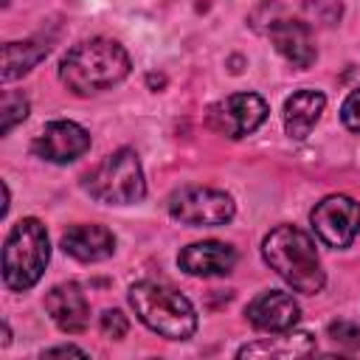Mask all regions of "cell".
Listing matches in <instances>:
<instances>
[{
  "label": "cell",
  "mask_w": 360,
  "mask_h": 360,
  "mask_svg": "<svg viewBox=\"0 0 360 360\" xmlns=\"http://www.w3.org/2000/svg\"><path fill=\"white\" fill-rule=\"evenodd\" d=\"M169 214L191 228H211V225H225L233 219L236 205L233 197L219 191V188H208V186H186L177 188L169 202H166Z\"/></svg>",
  "instance_id": "8992f818"
},
{
  "label": "cell",
  "mask_w": 360,
  "mask_h": 360,
  "mask_svg": "<svg viewBox=\"0 0 360 360\" xmlns=\"http://www.w3.org/2000/svg\"><path fill=\"white\" fill-rule=\"evenodd\" d=\"M132 62L124 45L107 37H93L73 45L59 62V79L76 96L101 93L127 79Z\"/></svg>",
  "instance_id": "6da1fadb"
},
{
  "label": "cell",
  "mask_w": 360,
  "mask_h": 360,
  "mask_svg": "<svg viewBox=\"0 0 360 360\" xmlns=\"http://www.w3.org/2000/svg\"><path fill=\"white\" fill-rule=\"evenodd\" d=\"M48 259L51 245L45 225L34 217L20 219L3 242V284L14 292L31 290L42 278Z\"/></svg>",
  "instance_id": "277c9868"
},
{
  "label": "cell",
  "mask_w": 360,
  "mask_h": 360,
  "mask_svg": "<svg viewBox=\"0 0 360 360\" xmlns=\"http://www.w3.org/2000/svg\"><path fill=\"white\" fill-rule=\"evenodd\" d=\"M315 352V338L309 332H276V338H264L256 343H245L239 357H304Z\"/></svg>",
  "instance_id": "2e32d148"
},
{
  "label": "cell",
  "mask_w": 360,
  "mask_h": 360,
  "mask_svg": "<svg viewBox=\"0 0 360 360\" xmlns=\"http://www.w3.org/2000/svg\"><path fill=\"white\" fill-rule=\"evenodd\" d=\"M129 304L141 323L166 340H188L197 332V312L186 295L163 281H138L129 287Z\"/></svg>",
  "instance_id": "3957f363"
},
{
  "label": "cell",
  "mask_w": 360,
  "mask_h": 360,
  "mask_svg": "<svg viewBox=\"0 0 360 360\" xmlns=\"http://www.w3.org/2000/svg\"><path fill=\"white\" fill-rule=\"evenodd\" d=\"M84 188L93 200L107 205H129L143 200L146 180L132 149H115L84 174Z\"/></svg>",
  "instance_id": "5b68a950"
},
{
  "label": "cell",
  "mask_w": 360,
  "mask_h": 360,
  "mask_svg": "<svg viewBox=\"0 0 360 360\" xmlns=\"http://www.w3.org/2000/svg\"><path fill=\"white\" fill-rule=\"evenodd\" d=\"M90 149V135L76 121H51L34 138V155L48 163H73Z\"/></svg>",
  "instance_id": "9c48e42d"
},
{
  "label": "cell",
  "mask_w": 360,
  "mask_h": 360,
  "mask_svg": "<svg viewBox=\"0 0 360 360\" xmlns=\"http://www.w3.org/2000/svg\"><path fill=\"white\" fill-rule=\"evenodd\" d=\"M248 321L262 329V332H290L295 329L298 318H301V307L298 301L290 295V292H281V290H267V292H259L248 309H245Z\"/></svg>",
  "instance_id": "30bf717a"
},
{
  "label": "cell",
  "mask_w": 360,
  "mask_h": 360,
  "mask_svg": "<svg viewBox=\"0 0 360 360\" xmlns=\"http://www.w3.org/2000/svg\"><path fill=\"white\" fill-rule=\"evenodd\" d=\"M312 231L329 248H349L360 233V202L346 194H329L309 214Z\"/></svg>",
  "instance_id": "52a82bcc"
},
{
  "label": "cell",
  "mask_w": 360,
  "mask_h": 360,
  "mask_svg": "<svg viewBox=\"0 0 360 360\" xmlns=\"http://www.w3.org/2000/svg\"><path fill=\"white\" fill-rule=\"evenodd\" d=\"M98 329H101L107 338L121 340V338L127 335V329H129V321H127V315H124L121 309H104L101 318H98Z\"/></svg>",
  "instance_id": "ffe728a7"
},
{
  "label": "cell",
  "mask_w": 360,
  "mask_h": 360,
  "mask_svg": "<svg viewBox=\"0 0 360 360\" xmlns=\"http://www.w3.org/2000/svg\"><path fill=\"white\" fill-rule=\"evenodd\" d=\"M45 309L51 315V321L68 332V335H76L87 326L90 321V307H87V298L82 292L79 284L73 281H65V284H56L48 290L45 295Z\"/></svg>",
  "instance_id": "7c38bea8"
},
{
  "label": "cell",
  "mask_w": 360,
  "mask_h": 360,
  "mask_svg": "<svg viewBox=\"0 0 360 360\" xmlns=\"http://www.w3.org/2000/svg\"><path fill=\"white\" fill-rule=\"evenodd\" d=\"M329 338H332L338 346L360 349V326L352 323V321H332V323H329Z\"/></svg>",
  "instance_id": "d6986e66"
},
{
  "label": "cell",
  "mask_w": 360,
  "mask_h": 360,
  "mask_svg": "<svg viewBox=\"0 0 360 360\" xmlns=\"http://www.w3.org/2000/svg\"><path fill=\"white\" fill-rule=\"evenodd\" d=\"M326 107V96L321 90H298L284 104V129L290 138H307L318 124Z\"/></svg>",
  "instance_id": "9a60e30c"
},
{
  "label": "cell",
  "mask_w": 360,
  "mask_h": 360,
  "mask_svg": "<svg viewBox=\"0 0 360 360\" xmlns=\"http://www.w3.org/2000/svg\"><path fill=\"white\" fill-rule=\"evenodd\" d=\"M28 115V101L17 93H6L3 96V107H0V132L8 135L22 118Z\"/></svg>",
  "instance_id": "ac0fdd59"
},
{
  "label": "cell",
  "mask_w": 360,
  "mask_h": 360,
  "mask_svg": "<svg viewBox=\"0 0 360 360\" xmlns=\"http://www.w3.org/2000/svg\"><path fill=\"white\" fill-rule=\"evenodd\" d=\"M180 270H186L188 276H200V278H211V276H228L236 264V250L225 242L217 239H205V242H191L180 250L177 256Z\"/></svg>",
  "instance_id": "8fae6325"
},
{
  "label": "cell",
  "mask_w": 360,
  "mask_h": 360,
  "mask_svg": "<svg viewBox=\"0 0 360 360\" xmlns=\"http://www.w3.org/2000/svg\"><path fill=\"white\" fill-rule=\"evenodd\" d=\"M262 256L292 290L304 295H315L326 284L312 236L295 225H276L262 242Z\"/></svg>",
  "instance_id": "7a4b0ae2"
},
{
  "label": "cell",
  "mask_w": 360,
  "mask_h": 360,
  "mask_svg": "<svg viewBox=\"0 0 360 360\" xmlns=\"http://www.w3.org/2000/svg\"><path fill=\"white\" fill-rule=\"evenodd\" d=\"M45 56H48V45H42L37 39L6 42L3 45V82H14V79L25 76Z\"/></svg>",
  "instance_id": "e0dca14e"
},
{
  "label": "cell",
  "mask_w": 360,
  "mask_h": 360,
  "mask_svg": "<svg viewBox=\"0 0 360 360\" xmlns=\"http://www.w3.org/2000/svg\"><path fill=\"white\" fill-rule=\"evenodd\" d=\"M270 42L295 68H309L315 62V56H318L309 28L304 22H298V20H278V22H273L270 25Z\"/></svg>",
  "instance_id": "5bb4252c"
},
{
  "label": "cell",
  "mask_w": 360,
  "mask_h": 360,
  "mask_svg": "<svg viewBox=\"0 0 360 360\" xmlns=\"http://www.w3.org/2000/svg\"><path fill=\"white\" fill-rule=\"evenodd\" d=\"M62 250L76 262H104L115 250V236L104 225H73L62 233Z\"/></svg>",
  "instance_id": "4fadbf2b"
},
{
  "label": "cell",
  "mask_w": 360,
  "mask_h": 360,
  "mask_svg": "<svg viewBox=\"0 0 360 360\" xmlns=\"http://www.w3.org/2000/svg\"><path fill=\"white\" fill-rule=\"evenodd\" d=\"M267 118V101L256 93H233L208 107V127L225 138H245Z\"/></svg>",
  "instance_id": "ba28073f"
},
{
  "label": "cell",
  "mask_w": 360,
  "mask_h": 360,
  "mask_svg": "<svg viewBox=\"0 0 360 360\" xmlns=\"http://www.w3.org/2000/svg\"><path fill=\"white\" fill-rule=\"evenodd\" d=\"M340 121H343L346 129L360 132V87H354V90L346 96V101H343V107H340Z\"/></svg>",
  "instance_id": "44dd1931"
},
{
  "label": "cell",
  "mask_w": 360,
  "mask_h": 360,
  "mask_svg": "<svg viewBox=\"0 0 360 360\" xmlns=\"http://www.w3.org/2000/svg\"><path fill=\"white\" fill-rule=\"evenodd\" d=\"M42 354H45V357H53V354H79V357H84L87 352H84V349H79V346H70V343H68V346H53V349H45Z\"/></svg>",
  "instance_id": "7402d4cb"
}]
</instances>
